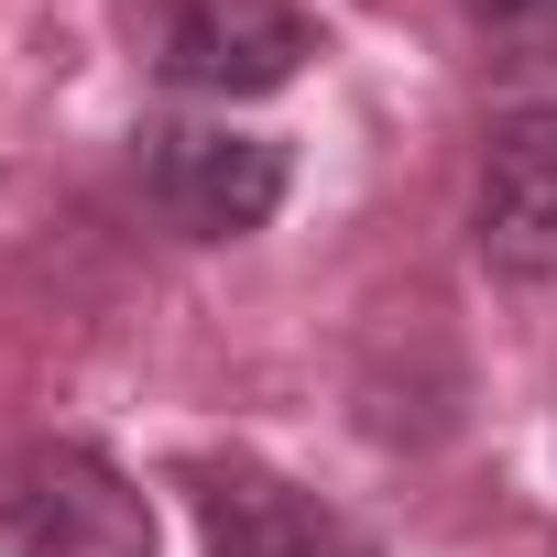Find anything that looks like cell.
Instances as JSON below:
<instances>
[{"label": "cell", "mask_w": 557, "mask_h": 557, "mask_svg": "<svg viewBox=\"0 0 557 557\" xmlns=\"http://www.w3.org/2000/svg\"><path fill=\"white\" fill-rule=\"evenodd\" d=\"M121 23L175 99H219V110L296 88L318 55V23L296 0H121Z\"/></svg>", "instance_id": "6da1fadb"}, {"label": "cell", "mask_w": 557, "mask_h": 557, "mask_svg": "<svg viewBox=\"0 0 557 557\" xmlns=\"http://www.w3.org/2000/svg\"><path fill=\"white\" fill-rule=\"evenodd\" d=\"M132 175H143V208L219 251V240H251L296 186V153L273 132H240V121H143L132 132Z\"/></svg>", "instance_id": "7a4b0ae2"}, {"label": "cell", "mask_w": 557, "mask_h": 557, "mask_svg": "<svg viewBox=\"0 0 557 557\" xmlns=\"http://www.w3.org/2000/svg\"><path fill=\"white\" fill-rule=\"evenodd\" d=\"M0 557H153V503L110 448L34 437L0 459Z\"/></svg>", "instance_id": "3957f363"}, {"label": "cell", "mask_w": 557, "mask_h": 557, "mask_svg": "<svg viewBox=\"0 0 557 557\" xmlns=\"http://www.w3.org/2000/svg\"><path fill=\"white\" fill-rule=\"evenodd\" d=\"M175 492L197 503L208 557H383L361 513H339L329 492L262 470V459H186Z\"/></svg>", "instance_id": "277c9868"}, {"label": "cell", "mask_w": 557, "mask_h": 557, "mask_svg": "<svg viewBox=\"0 0 557 557\" xmlns=\"http://www.w3.org/2000/svg\"><path fill=\"white\" fill-rule=\"evenodd\" d=\"M470 240L503 285H557V99H524L481 143Z\"/></svg>", "instance_id": "5b68a950"}, {"label": "cell", "mask_w": 557, "mask_h": 557, "mask_svg": "<svg viewBox=\"0 0 557 557\" xmlns=\"http://www.w3.org/2000/svg\"><path fill=\"white\" fill-rule=\"evenodd\" d=\"M470 34L492 66H557V0H470Z\"/></svg>", "instance_id": "8992f818"}]
</instances>
